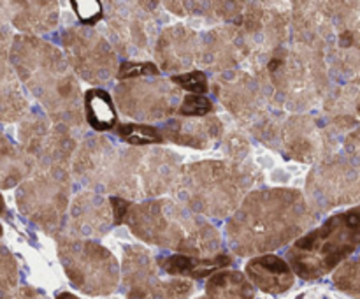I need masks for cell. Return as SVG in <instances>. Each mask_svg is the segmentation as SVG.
<instances>
[{"label":"cell","mask_w":360,"mask_h":299,"mask_svg":"<svg viewBox=\"0 0 360 299\" xmlns=\"http://www.w3.org/2000/svg\"><path fill=\"white\" fill-rule=\"evenodd\" d=\"M302 197L290 190H267L245 203L229 225L236 252H266L297 236L308 224Z\"/></svg>","instance_id":"6da1fadb"},{"label":"cell","mask_w":360,"mask_h":299,"mask_svg":"<svg viewBox=\"0 0 360 299\" xmlns=\"http://www.w3.org/2000/svg\"><path fill=\"white\" fill-rule=\"evenodd\" d=\"M129 224L146 241L185 252V255H202L218 246L217 232L210 225L169 201L136 206L130 211Z\"/></svg>","instance_id":"7a4b0ae2"},{"label":"cell","mask_w":360,"mask_h":299,"mask_svg":"<svg viewBox=\"0 0 360 299\" xmlns=\"http://www.w3.org/2000/svg\"><path fill=\"white\" fill-rule=\"evenodd\" d=\"M360 246V204L334 215L316 231L299 239L288 252L294 273L306 280L320 278L340 266Z\"/></svg>","instance_id":"3957f363"},{"label":"cell","mask_w":360,"mask_h":299,"mask_svg":"<svg viewBox=\"0 0 360 299\" xmlns=\"http://www.w3.org/2000/svg\"><path fill=\"white\" fill-rule=\"evenodd\" d=\"M67 274L86 294H109L118 285L115 257L94 243H70L60 250Z\"/></svg>","instance_id":"277c9868"},{"label":"cell","mask_w":360,"mask_h":299,"mask_svg":"<svg viewBox=\"0 0 360 299\" xmlns=\"http://www.w3.org/2000/svg\"><path fill=\"white\" fill-rule=\"evenodd\" d=\"M123 285L127 299H188L192 281L183 278L162 280L151 257L143 250H130L123 260Z\"/></svg>","instance_id":"5b68a950"},{"label":"cell","mask_w":360,"mask_h":299,"mask_svg":"<svg viewBox=\"0 0 360 299\" xmlns=\"http://www.w3.org/2000/svg\"><path fill=\"white\" fill-rule=\"evenodd\" d=\"M67 48L72 58L74 65L79 74L86 77V81L104 83L112 74L115 67V55L109 46L101 39V35L94 32L76 30L70 34V41L67 39Z\"/></svg>","instance_id":"8992f818"},{"label":"cell","mask_w":360,"mask_h":299,"mask_svg":"<svg viewBox=\"0 0 360 299\" xmlns=\"http://www.w3.org/2000/svg\"><path fill=\"white\" fill-rule=\"evenodd\" d=\"M162 83H148V97H144L139 84H130V87L118 88V101L123 113L132 115L136 118H158V116L171 113L172 101L176 98V91L169 84H165L160 91Z\"/></svg>","instance_id":"52a82bcc"},{"label":"cell","mask_w":360,"mask_h":299,"mask_svg":"<svg viewBox=\"0 0 360 299\" xmlns=\"http://www.w3.org/2000/svg\"><path fill=\"white\" fill-rule=\"evenodd\" d=\"M323 190L316 196L327 204L326 208L340 206L345 203H357L360 199V176L350 164L343 160L320 169V185Z\"/></svg>","instance_id":"ba28073f"},{"label":"cell","mask_w":360,"mask_h":299,"mask_svg":"<svg viewBox=\"0 0 360 299\" xmlns=\"http://www.w3.org/2000/svg\"><path fill=\"white\" fill-rule=\"evenodd\" d=\"M250 281L267 294H281L294 285V271L276 255L255 257L246 264Z\"/></svg>","instance_id":"9c48e42d"},{"label":"cell","mask_w":360,"mask_h":299,"mask_svg":"<svg viewBox=\"0 0 360 299\" xmlns=\"http://www.w3.org/2000/svg\"><path fill=\"white\" fill-rule=\"evenodd\" d=\"M231 259L227 255H217L213 259H200L192 255H172L167 259H162L160 266L171 276H185V278H202L211 274L220 267L229 266Z\"/></svg>","instance_id":"30bf717a"},{"label":"cell","mask_w":360,"mask_h":299,"mask_svg":"<svg viewBox=\"0 0 360 299\" xmlns=\"http://www.w3.org/2000/svg\"><path fill=\"white\" fill-rule=\"evenodd\" d=\"M206 292L210 299H253V285L238 271H218L207 280Z\"/></svg>","instance_id":"8fae6325"},{"label":"cell","mask_w":360,"mask_h":299,"mask_svg":"<svg viewBox=\"0 0 360 299\" xmlns=\"http://www.w3.org/2000/svg\"><path fill=\"white\" fill-rule=\"evenodd\" d=\"M192 48L185 28H172L165 32L162 44L158 46V56L165 63V69H186L192 63Z\"/></svg>","instance_id":"7c38bea8"},{"label":"cell","mask_w":360,"mask_h":299,"mask_svg":"<svg viewBox=\"0 0 360 299\" xmlns=\"http://www.w3.org/2000/svg\"><path fill=\"white\" fill-rule=\"evenodd\" d=\"M84 113L86 122L95 130H109L116 122V111L111 95L104 90H88L84 94Z\"/></svg>","instance_id":"4fadbf2b"},{"label":"cell","mask_w":360,"mask_h":299,"mask_svg":"<svg viewBox=\"0 0 360 299\" xmlns=\"http://www.w3.org/2000/svg\"><path fill=\"white\" fill-rule=\"evenodd\" d=\"M334 284L341 294L352 299H360V252L355 259L347 260L334 273Z\"/></svg>","instance_id":"5bb4252c"},{"label":"cell","mask_w":360,"mask_h":299,"mask_svg":"<svg viewBox=\"0 0 360 299\" xmlns=\"http://www.w3.org/2000/svg\"><path fill=\"white\" fill-rule=\"evenodd\" d=\"M118 136L130 144H157L162 141L160 130L143 123H122L118 125Z\"/></svg>","instance_id":"9a60e30c"},{"label":"cell","mask_w":360,"mask_h":299,"mask_svg":"<svg viewBox=\"0 0 360 299\" xmlns=\"http://www.w3.org/2000/svg\"><path fill=\"white\" fill-rule=\"evenodd\" d=\"M172 81L193 95L206 94L207 88H210V84H207V79H206V74L200 72V70H192V72L178 74V76L172 77Z\"/></svg>","instance_id":"2e32d148"},{"label":"cell","mask_w":360,"mask_h":299,"mask_svg":"<svg viewBox=\"0 0 360 299\" xmlns=\"http://www.w3.org/2000/svg\"><path fill=\"white\" fill-rule=\"evenodd\" d=\"M213 109V102L206 95L188 94L179 104V113L185 116H204Z\"/></svg>","instance_id":"e0dca14e"},{"label":"cell","mask_w":360,"mask_h":299,"mask_svg":"<svg viewBox=\"0 0 360 299\" xmlns=\"http://www.w3.org/2000/svg\"><path fill=\"white\" fill-rule=\"evenodd\" d=\"M74 11H76L79 21L86 25H94L101 21L102 18V4L95 0H83V2H72Z\"/></svg>","instance_id":"ac0fdd59"},{"label":"cell","mask_w":360,"mask_h":299,"mask_svg":"<svg viewBox=\"0 0 360 299\" xmlns=\"http://www.w3.org/2000/svg\"><path fill=\"white\" fill-rule=\"evenodd\" d=\"M157 74H158V67L155 65V63L127 62L120 67L118 79L125 81V79H132V77H139V76H157Z\"/></svg>","instance_id":"d6986e66"},{"label":"cell","mask_w":360,"mask_h":299,"mask_svg":"<svg viewBox=\"0 0 360 299\" xmlns=\"http://www.w3.org/2000/svg\"><path fill=\"white\" fill-rule=\"evenodd\" d=\"M294 299H352L348 295L341 294L338 291H330L327 287H313L308 291H302L301 294L295 295Z\"/></svg>","instance_id":"ffe728a7"},{"label":"cell","mask_w":360,"mask_h":299,"mask_svg":"<svg viewBox=\"0 0 360 299\" xmlns=\"http://www.w3.org/2000/svg\"><path fill=\"white\" fill-rule=\"evenodd\" d=\"M109 204H111V210H112V217H115V222L116 224H120V222L123 220V217H125L127 210H129V203H127L125 199H120V197H112L111 201H109Z\"/></svg>","instance_id":"44dd1931"},{"label":"cell","mask_w":360,"mask_h":299,"mask_svg":"<svg viewBox=\"0 0 360 299\" xmlns=\"http://www.w3.org/2000/svg\"><path fill=\"white\" fill-rule=\"evenodd\" d=\"M56 299H79V298H76L74 294H69V292H62V294L56 295Z\"/></svg>","instance_id":"7402d4cb"},{"label":"cell","mask_w":360,"mask_h":299,"mask_svg":"<svg viewBox=\"0 0 360 299\" xmlns=\"http://www.w3.org/2000/svg\"><path fill=\"white\" fill-rule=\"evenodd\" d=\"M4 210H6V203H4V197L0 193V213H4Z\"/></svg>","instance_id":"603a6c76"},{"label":"cell","mask_w":360,"mask_h":299,"mask_svg":"<svg viewBox=\"0 0 360 299\" xmlns=\"http://www.w3.org/2000/svg\"><path fill=\"white\" fill-rule=\"evenodd\" d=\"M2 232H4V229H2V225H0V236H2Z\"/></svg>","instance_id":"cb8c5ba5"},{"label":"cell","mask_w":360,"mask_h":299,"mask_svg":"<svg viewBox=\"0 0 360 299\" xmlns=\"http://www.w3.org/2000/svg\"><path fill=\"white\" fill-rule=\"evenodd\" d=\"M200 299H210V298H200Z\"/></svg>","instance_id":"d4e9b609"}]
</instances>
